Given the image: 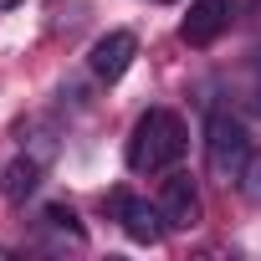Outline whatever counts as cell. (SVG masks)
<instances>
[{"label":"cell","mask_w":261,"mask_h":261,"mask_svg":"<svg viewBox=\"0 0 261 261\" xmlns=\"http://www.w3.org/2000/svg\"><path fill=\"white\" fill-rule=\"evenodd\" d=\"M113 215H118L123 236H128V241H139V246H159L164 230H169L164 210L149 205V200H139V195H113Z\"/></svg>","instance_id":"3957f363"},{"label":"cell","mask_w":261,"mask_h":261,"mask_svg":"<svg viewBox=\"0 0 261 261\" xmlns=\"http://www.w3.org/2000/svg\"><path fill=\"white\" fill-rule=\"evenodd\" d=\"M36 225H41V236H46L57 251H67V246H72V251H82V246H87V230H82V220H77V210H72V205H46Z\"/></svg>","instance_id":"ba28073f"},{"label":"cell","mask_w":261,"mask_h":261,"mask_svg":"<svg viewBox=\"0 0 261 261\" xmlns=\"http://www.w3.org/2000/svg\"><path fill=\"white\" fill-rule=\"evenodd\" d=\"M185 139H190V134H185L179 113L149 108V113L134 123V134H128L123 159H128L134 174H164V169H174V164L185 159Z\"/></svg>","instance_id":"6da1fadb"},{"label":"cell","mask_w":261,"mask_h":261,"mask_svg":"<svg viewBox=\"0 0 261 261\" xmlns=\"http://www.w3.org/2000/svg\"><path fill=\"white\" fill-rule=\"evenodd\" d=\"M11 6H21V0H0V11H11Z\"/></svg>","instance_id":"8fae6325"},{"label":"cell","mask_w":261,"mask_h":261,"mask_svg":"<svg viewBox=\"0 0 261 261\" xmlns=\"http://www.w3.org/2000/svg\"><path fill=\"white\" fill-rule=\"evenodd\" d=\"M41 174H46V164L31 159V154H21V159L6 164V174H0V195H6L11 205H26V200L41 190Z\"/></svg>","instance_id":"9c48e42d"},{"label":"cell","mask_w":261,"mask_h":261,"mask_svg":"<svg viewBox=\"0 0 261 261\" xmlns=\"http://www.w3.org/2000/svg\"><path fill=\"white\" fill-rule=\"evenodd\" d=\"M16 139H21V154H31V159L51 164V154H57V144H62V128H57V118L31 113V118H21V123H16Z\"/></svg>","instance_id":"52a82bcc"},{"label":"cell","mask_w":261,"mask_h":261,"mask_svg":"<svg viewBox=\"0 0 261 261\" xmlns=\"http://www.w3.org/2000/svg\"><path fill=\"white\" fill-rule=\"evenodd\" d=\"M159 210H164L169 230H195L200 225V185L190 174H169L159 190Z\"/></svg>","instance_id":"8992f818"},{"label":"cell","mask_w":261,"mask_h":261,"mask_svg":"<svg viewBox=\"0 0 261 261\" xmlns=\"http://www.w3.org/2000/svg\"><path fill=\"white\" fill-rule=\"evenodd\" d=\"M230 16H236V0H190V16L179 21L185 46H215L230 31Z\"/></svg>","instance_id":"277c9868"},{"label":"cell","mask_w":261,"mask_h":261,"mask_svg":"<svg viewBox=\"0 0 261 261\" xmlns=\"http://www.w3.org/2000/svg\"><path fill=\"white\" fill-rule=\"evenodd\" d=\"M241 185H246V195H251V200H261V159H251V164H246Z\"/></svg>","instance_id":"30bf717a"},{"label":"cell","mask_w":261,"mask_h":261,"mask_svg":"<svg viewBox=\"0 0 261 261\" xmlns=\"http://www.w3.org/2000/svg\"><path fill=\"white\" fill-rule=\"evenodd\" d=\"M205 164L220 185H241L246 164H251V134L246 123L230 118V113H210L205 123Z\"/></svg>","instance_id":"7a4b0ae2"},{"label":"cell","mask_w":261,"mask_h":261,"mask_svg":"<svg viewBox=\"0 0 261 261\" xmlns=\"http://www.w3.org/2000/svg\"><path fill=\"white\" fill-rule=\"evenodd\" d=\"M134 57H139V36H134V31H108V36L92 41L87 67H92L97 82H118L128 67H134Z\"/></svg>","instance_id":"5b68a950"}]
</instances>
